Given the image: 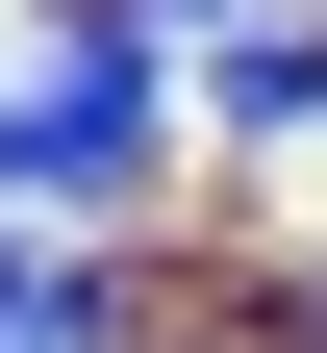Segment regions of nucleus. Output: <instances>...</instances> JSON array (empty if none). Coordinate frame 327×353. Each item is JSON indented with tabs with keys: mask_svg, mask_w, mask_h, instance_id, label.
Listing matches in <instances>:
<instances>
[{
	"mask_svg": "<svg viewBox=\"0 0 327 353\" xmlns=\"http://www.w3.org/2000/svg\"><path fill=\"white\" fill-rule=\"evenodd\" d=\"M0 353H126V303L76 278V252H25V228H0Z\"/></svg>",
	"mask_w": 327,
	"mask_h": 353,
	"instance_id": "f03ea898",
	"label": "nucleus"
},
{
	"mask_svg": "<svg viewBox=\"0 0 327 353\" xmlns=\"http://www.w3.org/2000/svg\"><path fill=\"white\" fill-rule=\"evenodd\" d=\"M226 126H327V51L302 26H226Z\"/></svg>",
	"mask_w": 327,
	"mask_h": 353,
	"instance_id": "7ed1b4c3",
	"label": "nucleus"
},
{
	"mask_svg": "<svg viewBox=\"0 0 327 353\" xmlns=\"http://www.w3.org/2000/svg\"><path fill=\"white\" fill-rule=\"evenodd\" d=\"M151 152H176V76H151V26H51V51L0 76V228H25V202H126Z\"/></svg>",
	"mask_w": 327,
	"mask_h": 353,
	"instance_id": "f257e3e1",
	"label": "nucleus"
}]
</instances>
